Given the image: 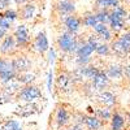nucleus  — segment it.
Returning <instances> with one entry per match:
<instances>
[{"instance_id": "nucleus-12", "label": "nucleus", "mask_w": 130, "mask_h": 130, "mask_svg": "<svg viewBox=\"0 0 130 130\" xmlns=\"http://www.w3.org/2000/svg\"><path fill=\"white\" fill-rule=\"evenodd\" d=\"M125 126V117L118 113L115 112L111 117V130H122Z\"/></svg>"}, {"instance_id": "nucleus-40", "label": "nucleus", "mask_w": 130, "mask_h": 130, "mask_svg": "<svg viewBox=\"0 0 130 130\" xmlns=\"http://www.w3.org/2000/svg\"><path fill=\"white\" fill-rule=\"evenodd\" d=\"M127 21H129V22H130V14L127 16Z\"/></svg>"}, {"instance_id": "nucleus-14", "label": "nucleus", "mask_w": 130, "mask_h": 130, "mask_svg": "<svg viewBox=\"0 0 130 130\" xmlns=\"http://www.w3.org/2000/svg\"><path fill=\"white\" fill-rule=\"evenodd\" d=\"M99 102L108 108H112L116 104V96H115V94H112L109 91H103L99 95Z\"/></svg>"}, {"instance_id": "nucleus-33", "label": "nucleus", "mask_w": 130, "mask_h": 130, "mask_svg": "<svg viewBox=\"0 0 130 130\" xmlns=\"http://www.w3.org/2000/svg\"><path fill=\"white\" fill-rule=\"evenodd\" d=\"M48 52H50V62H53L55 57H56V52H55V50H48Z\"/></svg>"}, {"instance_id": "nucleus-21", "label": "nucleus", "mask_w": 130, "mask_h": 130, "mask_svg": "<svg viewBox=\"0 0 130 130\" xmlns=\"http://www.w3.org/2000/svg\"><path fill=\"white\" fill-rule=\"evenodd\" d=\"M82 24H83L86 27H94V26L98 24L96 14H95V13H87V14H85V17H83V20H82Z\"/></svg>"}, {"instance_id": "nucleus-15", "label": "nucleus", "mask_w": 130, "mask_h": 130, "mask_svg": "<svg viewBox=\"0 0 130 130\" xmlns=\"http://www.w3.org/2000/svg\"><path fill=\"white\" fill-rule=\"evenodd\" d=\"M85 125L89 130H99L102 127V121L96 116H85Z\"/></svg>"}, {"instance_id": "nucleus-38", "label": "nucleus", "mask_w": 130, "mask_h": 130, "mask_svg": "<svg viewBox=\"0 0 130 130\" xmlns=\"http://www.w3.org/2000/svg\"><path fill=\"white\" fill-rule=\"evenodd\" d=\"M16 2V4H25V3H27L29 0H14Z\"/></svg>"}, {"instance_id": "nucleus-1", "label": "nucleus", "mask_w": 130, "mask_h": 130, "mask_svg": "<svg viewBox=\"0 0 130 130\" xmlns=\"http://www.w3.org/2000/svg\"><path fill=\"white\" fill-rule=\"evenodd\" d=\"M81 43H78L77 38H75V34H72V32L67 31L61 34L57 39V46L60 48L61 52H67V53H75L78 50Z\"/></svg>"}, {"instance_id": "nucleus-34", "label": "nucleus", "mask_w": 130, "mask_h": 130, "mask_svg": "<svg viewBox=\"0 0 130 130\" xmlns=\"http://www.w3.org/2000/svg\"><path fill=\"white\" fill-rule=\"evenodd\" d=\"M124 74H125V77L130 81V65H126V67L124 68Z\"/></svg>"}, {"instance_id": "nucleus-19", "label": "nucleus", "mask_w": 130, "mask_h": 130, "mask_svg": "<svg viewBox=\"0 0 130 130\" xmlns=\"http://www.w3.org/2000/svg\"><path fill=\"white\" fill-rule=\"evenodd\" d=\"M96 5L100 9H108V8H116L120 5V0H96Z\"/></svg>"}, {"instance_id": "nucleus-37", "label": "nucleus", "mask_w": 130, "mask_h": 130, "mask_svg": "<svg viewBox=\"0 0 130 130\" xmlns=\"http://www.w3.org/2000/svg\"><path fill=\"white\" fill-rule=\"evenodd\" d=\"M69 130H82V127H81V124H77V125H74V126H72Z\"/></svg>"}, {"instance_id": "nucleus-3", "label": "nucleus", "mask_w": 130, "mask_h": 130, "mask_svg": "<svg viewBox=\"0 0 130 130\" xmlns=\"http://www.w3.org/2000/svg\"><path fill=\"white\" fill-rule=\"evenodd\" d=\"M42 96H43L42 91L37 86H31V85H25V87L17 92V99L24 100V102H34Z\"/></svg>"}, {"instance_id": "nucleus-24", "label": "nucleus", "mask_w": 130, "mask_h": 130, "mask_svg": "<svg viewBox=\"0 0 130 130\" xmlns=\"http://www.w3.org/2000/svg\"><path fill=\"white\" fill-rule=\"evenodd\" d=\"M99 38H100V40H103V42H109V40H112V38H113V31L108 27L107 30H104L102 34H99Z\"/></svg>"}, {"instance_id": "nucleus-32", "label": "nucleus", "mask_w": 130, "mask_h": 130, "mask_svg": "<svg viewBox=\"0 0 130 130\" xmlns=\"http://www.w3.org/2000/svg\"><path fill=\"white\" fill-rule=\"evenodd\" d=\"M9 5V0H0V10L7 9Z\"/></svg>"}, {"instance_id": "nucleus-6", "label": "nucleus", "mask_w": 130, "mask_h": 130, "mask_svg": "<svg viewBox=\"0 0 130 130\" xmlns=\"http://www.w3.org/2000/svg\"><path fill=\"white\" fill-rule=\"evenodd\" d=\"M12 65H13V69L18 74V73H22V72H27L31 67V61L26 56H18V57L12 60Z\"/></svg>"}, {"instance_id": "nucleus-5", "label": "nucleus", "mask_w": 130, "mask_h": 130, "mask_svg": "<svg viewBox=\"0 0 130 130\" xmlns=\"http://www.w3.org/2000/svg\"><path fill=\"white\" fill-rule=\"evenodd\" d=\"M14 39L17 43V47H26L30 43V37H29V30L26 26L20 25L16 31H14Z\"/></svg>"}, {"instance_id": "nucleus-28", "label": "nucleus", "mask_w": 130, "mask_h": 130, "mask_svg": "<svg viewBox=\"0 0 130 130\" xmlns=\"http://www.w3.org/2000/svg\"><path fill=\"white\" fill-rule=\"evenodd\" d=\"M57 83H59V87L60 89H67V85L69 83V78L67 75H60L57 78Z\"/></svg>"}, {"instance_id": "nucleus-7", "label": "nucleus", "mask_w": 130, "mask_h": 130, "mask_svg": "<svg viewBox=\"0 0 130 130\" xmlns=\"http://www.w3.org/2000/svg\"><path fill=\"white\" fill-rule=\"evenodd\" d=\"M108 83H109V77L107 75V73H104L102 70L92 78V87L98 91L104 90L108 86Z\"/></svg>"}, {"instance_id": "nucleus-27", "label": "nucleus", "mask_w": 130, "mask_h": 130, "mask_svg": "<svg viewBox=\"0 0 130 130\" xmlns=\"http://www.w3.org/2000/svg\"><path fill=\"white\" fill-rule=\"evenodd\" d=\"M13 67L12 65V60H5V59H0V73L4 72L5 69Z\"/></svg>"}, {"instance_id": "nucleus-25", "label": "nucleus", "mask_w": 130, "mask_h": 130, "mask_svg": "<svg viewBox=\"0 0 130 130\" xmlns=\"http://www.w3.org/2000/svg\"><path fill=\"white\" fill-rule=\"evenodd\" d=\"M18 127H21L20 126V124L17 122V121H14V120H8L4 125H3V130H16V129H18Z\"/></svg>"}, {"instance_id": "nucleus-22", "label": "nucleus", "mask_w": 130, "mask_h": 130, "mask_svg": "<svg viewBox=\"0 0 130 130\" xmlns=\"http://www.w3.org/2000/svg\"><path fill=\"white\" fill-rule=\"evenodd\" d=\"M95 52H96L99 56H108V55L111 53V47L108 46L105 42H103V43H99V44H98Z\"/></svg>"}, {"instance_id": "nucleus-8", "label": "nucleus", "mask_w": 130, "mask_h": 130, "mask_svg": "<svg viewBox=\"0 0 130 130\" xmlns=\"http://www.w3.org/2000/svg\"><path fill=\"white\" fill-rule=\"evenodd\" d=\"M17 47V43L14 39V35H5L3 39V43L0 44V53L2 55H8V53L13 52Z\"/></svg>"}, {"instance_id": "nucleus-30", "label": "nucleus", "mask_w": 130, "mask_h": 130, "mask_svg": "<svg viewBox=\"0 0 130 130\" xmlns=\"http://www.w3.org/2000/svg\"><path fill=\"white\" fill-rule=\"evenodd\" d=\"M91 61V57L90 56H78L77 57V64L79 67H83V65H89Z\"/></svg>"}, {"instance_id": "nucleus-29", "label": "nucleus", "mask_w": 130, "mask_h": 130, "mask_svg": "<svg viewBox=\"0 0 130 130\" xmlns=\"http://www.w3.org/2000/svg\"><path fill=\"white\" fill-rule=\"evenodd\" d=\"M108 29V26H107V24H103V22H98L95 26H94V31H95V34H102V32L104 31V30H107Z\"/></svg>"}, {"instance_id": "nucleus-35", "label": "nucleus", "mask_w": 130, "mask_h": 130, "mask_svg": "<svg viewBox=\"0 0 130 130\" xmlns=\"http://www.w3.org/2000/svg\"><path fill=\"white\" fill-rule=\"evenodd\" d=\"M121 37H122V38H124L125 40H127V42L130 43V31H127V32H125V34H122Z\"/></svg>"}, {"instance_id": "nucleus-13", "label": "nucleus", "mask_w": 130, "mask_h": 130, "mask_svg": "<svg viewBox=\"0 0 130 130\" xmlns=\"http://www.w3.org/2000/svg\"><path fill=\"white\" fill-rule=\"evenodd\" d=\"M69 112L65 109L64 107H60L59 109L56 111V117H55V120H56V124L61 127V126H65L68 122H69Z\"/></svg>"}, {"instance_id": "nucleus-4", "label": "nucleus", "mask_w": 130, "mask_h": 130, "mask_svg": "<svg viewBox=\"0 0 130 130\" xmlns=\"http://www.w3.org/2000/svg\"><path fill=\"white\" fill-rule=\"evenodd\" d=\"M111 50L113 53H116L117 56H127L130 53V43L127 40H125L122 37H120L118 39L113 40L112 46H111Z\"/></svg>"}, {"instance_id": "nucleus-42", "label": "nucleus", "mask_w": 130, "mask_h": 130, "mask_svg": "<svg viewBox=\"0 0 130 130\" xmlns=\"http://www.w3.org/2000/svg\"><path fill=\"white\" fill-rule=\"evenodd\" d=\"M0 130H3V129H0Z\"/></svg>"}, {"instance_id": "nucleus-18", "label": "nucleus", "mask_w": 130, "mask_h": 130, "mask_svg": "<svg viewBox=\"0 0 130 130\" xmlns=\"http://www.w3.org/2000/svg\"><path fill=\"white\" fill-rule=\"evenodd\" d=\"M16 79L21 83V85H30L32 81H35V74L27 72H22V73H18Z\"/></svg>"}, {"instance_id": "nucleus-9", "label": "nucleus", "mask_w": 130, "mask_h": 130, "mask_svg": "<svg viewBox=\"0 0 130 130\" xmlns=\"http://www.w3.org/2000/svg\"><path fill=\"white\" fill-rule=\"evenodd\" d=\"M64 24H65V26H67L69 32H72V34H77V32L81 30L82 21H81V18L75 17V16H68V17H65Z\"/></svg>"}, {"instance_id": "nucleus-31", "label": "nucleus", "mask_w": 130, "mask_h": 130, "mask_svg": "<svg viewBox=\"0 0 130 130\" xmlns=\"http://www.w3.org/2000/svg\"><path fill=\"white\" fill-rule=\"evenodd\" d=\"M52 78H53V74H52V70H50V73H48V82H47V86H48L50 91L52 90Z\"/></svg>"}, {"instance_id": "nucleus-23", "label": "nucleus", "mask_w": 130, "mask_h": 130, "mask_svg": "<svg viewBox=\"0 0 130 130\" xmlns=\"http://www.w3.org/2000/svg\"><path fill=\"white\" fill-rule=\"evenodd\" d=\"M109 13L108 12V9H100L96 14V18H98V22H103V24H108V21H109Z\"/></svg>"}, {"instance_id": "nucleus-20", "label": "nucleus", "mask_w": 130, "mask_h": 130, "mask_svg": "<svg viewBox=\"0 0 130 130\" xmlns=\"http://www.w3.org/2000/svg\"><path fill=\"white\" fill-rule=\"evenodd\" d=\"M112 112H111V108H98V109L95 111V116L96 117H99L100 120H111V117H112Z\"/></svg>"}, {"instance_id": "nucleus-16", "label": "nucleus", "mask_w": 130, "mask_h": 130, "mask_svg": "<svg viewBox=\"0 0 130 130\" xmlns=\"http://www.w3.org/2000/svg\"><path fill=\"white\" fill-rule=\"evenodd\" d=\"M107 75L113 79H120L124 77V68L121 65H111L107 70Z\"/></svg>"}, {"instance_id": "nucleus-26", "label": "nucleus", "mask_w": 130, "mask_h": 130, "mask_svg": "<svg viewBox=\"0 0 130 130\" xmlns=\"http://www.w3.org/2000/svg\"><path fill=\"white\" fill-rule=\"evenodd\" d=\"M3 17H5L7 20H9L10 22H13V21L17 18V12L13 9H7L5 12L3 13Z\"/></svg>"}, {"instance_id": "nucleus-39", "label": "nucleus", "mask_w": 130, "mask_h": 130, "mask_svg": "<svg viewBox=\"0 0 130 130\" xmlns=\"http://www.w3.org/2000/svg\"><path fill=\"white\" fill-rule=\"evenodd\" d=\"M127 120H129V121H130V112H129V113H127Z\"/></svg>"}, {"instance_id": "nucleus-11", "label": "nucleus", "mask_w": 130, "mask_h": 130, "mask_svg": "<svg viewBox=\"0 0 130 130\" xmlns=\"http://www.w3.org/2000/svg\"><path fill=\"white\" fill-rule=\"evenodd\" d=\"M57 10L60 14H72L75 10V5L70 0H60L57 3Z\"/></svg>"}, {"instance_id": "nucleus-41", "label": "nucleus", "mask_w": 130, "mask_h": 130, "mask_svg": "<svg viewBox=\"0 0 130 130\" xmlns=\"http://www.w3.org/2000/svg\"><path fill=\"white\" fill-rule=\"evenodd\" d=\"M16 130H22V127H18V129H16Z\"/></svg>"}, {"instance_id": "nucleus-36", "label": "nucleus", "mask_w": 130, "mask_h": 130, "mask_svg": "<svg viewBox=\"0 0 130 130\" xmlns=\"http://www.w3.org/2000/svg\"><path fill=\"white\" fill-rule=\"evenodd\" d=\"M7 31H8V30H5V29H3V27H0V39H2V38H4V37H5V34H7Z\"/></svg>"}, {"instance_id": "nucleus-17", "label": "nucleus", "mask_w": 130, "mask_h": 130, "mask_svg": "<svg viewBox=\"0 0 130 130\" xmlns=\"http://www.w3.org/2000/svg\"><path fill=\"white\" fill-rule=\"evenodd\" d=\"M34 12H35V5L31 4V3H26L25 5H22L20 10V14L24 20H31L32 16H34Z\"/></svg>"}, {"instance_id": "nucleus-10", "label": "nucleus", "mask_w": 130, "mask_h": 130, "mask_svg": "<svg viewBox=\"0 0 130 130\" xmlns=\"http://www.w3.org/2000/svg\"><path fill=\"white\" fill-rule=\"evenodd\" d=\"M34 47L38 52L40 53H44L46 51L50 50L48 47V39L46 37V32L44 31H40L39 34L35 37V40H34Z\"/></svg>"}, {"instance_id": "nucleus-2", "label": "nucleus", "mask_w": 130, "mask_h": 130, "mask_svg": "<svg viewBox=\"0 0 130 130\" xmlns=\"http://www.w3.org/2000/svg\"><path fill=\"white\" fill-rule=\"evenodd\" d=\"M125 17H127V13L121 5L113 8L112 12L109 13V21H108V24H109V26H111L109 29L115 32H118V31L124 30V27H125L124 20H125Z\"/></svg>"}]
</instances>
